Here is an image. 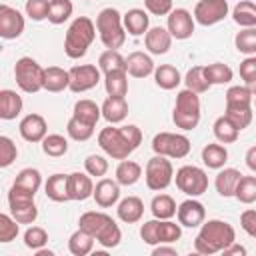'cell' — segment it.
Here are the masks:
<instances>
[{"label": "cell", "instance_id": "obj_28", "mask_svg": "<svg viewBox=\"0 0 256 256\" xmlns=\"http://www.w3.org/2000/svg\"><path fill=\"white\" fill-rule=\"evenodd\" d=\"M242 172L236 170V168H220V172L216 174V180H214V186H216V192L222 196V198H230L234 196V188L240 180Z\"/></svg>", "mask_w": 256, "mask_h": 256}, {"label": "cell", "instance_id": "obj_40", "mask_svg": "<svg viewBox=\"0 0 256 256\" xmlns=\"http://www.w3.org/2000/svg\"><path fill=\"white\" fill-rule=\"evenodd\" d=\"M104 88L108 96H126L128 94V74L126 70H116L104 74Z\"/></svg>", "mask_w": 256, "mask_h": 256}, {"label": "cell", "instance_id": "obj_48", "mask_svg": "<svg viewBox=\"0 0 256 256\" xmlns=\"http://www.w3.org/2000/svg\"><path fill=\"white\" fill-rule=\"evenodd\" d=\"M94 128H96V126L84 124V122L76 120L74 116H72V118L68 120V124H66L68 136H70L72 140H76V142H86V140H90V138L94 136Z\"/></svg>", "mask_w": 256, "mask_h": 256}, {"label": "cell", "instance_id": "obj_2", "mask_svg": "<svg viewBox=\"0 0 256 256\" xmlns=\"http://www.w3.org/2000/svg\"><path fill=\"white\" fill-rule=\"evenodd\" d=\"M78 228L88 232L102 248H116L122 240V230L112 216L98 210H88L80 216Z\"/></svg>", "mask_w": 256, "mask_h": 256}, {"label": "cell", "instance_id": "obj_21", "mask_svg": "<svg viewBox=\"0 0 256 256\" xmlns=\"http://www.w3.org/2000/svg\"><path fill=\"white\" fill-rule=\"evenodd\" d=\"M92 190H94L92 176H88L86 172L68 174V196H70V200L84 202V200H88L92 196Z\"/></svg>", "mask_w": 256, "mask_h": 256}, {"label": "cell", "instance_id": "obj_61", "mask_svg": "<svg viewBox=\"0 0 256 256\" xmlns=\"http://www.w3.org/2000/svg\"><path fill=\"white\" fill-rule=\"evenodd\" d=\"M246 166L252 172H256V146H250L248 148V152H246Z\"/></svg>", "mask_w": 256, "mask_h": 256}, {"label": "cell", "instance_id": "obj_29", "mask_svg": "<svg viewBox=\"0 0 256 256\" xmlns=\"http://www.w3.org/2000/svg\"><path fill=\"white\" fill-rule=\"evenodd\" d=\"M72 116H74L76 120L84 122V124H90V126H96L98 120L102 118L100 106H98L94 100H90V98L78 100V102L74 104V108H72Z\"/></svg>", "mask_w": 256, "mask_h": 256}, {"label": "cell", "instance_id": "obj_37", "mask_svg": "<svg viewBox=\"0 0 256 256\" xmlns=\"http://www.w3.org/2000/svg\"><path fill=\"white\" fill-rule=\"evenodd\" d=\"M150 212L158 220H168L176 216V200L170 194H156L150 202Z\"/></svg>", "mask_w": 256, "mask_h": 256}, {"label": "cell", "instance_id": "obj_26", "mask_svg": "<svg viewBox=\"0 0 256 256\" xmlns=\"http://www.w3.org/2000/svg\"><path fill=\"white\" fill-rule=\"evenodd\" d=\"M154 82L158 88L162 90H174L180 86L182 82V74L176 66L172 64H160V66H154Z\"/></svg>", "mask_w": 256, "mask_h": 256}, {"label": "cell", "instance_id": "obj_50", "mask_svg": "<svg viewBox=\"0 0 256 256\" xmlns=\"http://www.w3.org/2000/svg\"><path fill=\"white\" fill-rule=\"evenodd\" d=\"M20 234V224L10 216L0 212V244H10Z\"/></svg>", "mask_w": 256, "mask_h": 256}, {"label": "cell", "instance_id": "obj_56", "mask_svg": "<svg viewBox=\"0 0 256 256\" xmlns=\"http://www.w3.org/2000/svg\"><path fill=\"white\" fill-rule=\"evenodd\" d=\"M144 6H146V12L152 14V16H166L174 2L172 0H144Z\"/></svg>", "mask_w": 256, "mask_h": 256}, {"label": "cell", "instance_id": "obj_51", "mask_svg": "<svg viewBox=\"0 0 256 256\" xmlns=\"http://www.w3.org/2000/svg\"><path fill=\"white\" fill-rule=\"evenodd\" d=\"M84 172L92 178H102L108 172V160L100 154H90L84 160Z\"/></svg>", "mask_w": 256, "mask_h": 256}, {"label": "cell", "instance_id": "obj_1", "mask_svg": "<svg viewBox=\"0 0 256 256\" xmlns=\"http://www.w3.org/2000/svg\"><path fill=\"white\" fill-rule=\"evenodd\" d=\"M236 240V230L232 224L212 218V220H204L200 224V230L194 238V250L198 254L204 256H212L222 252L228 244H232Z\"/></svg>", "mask_w": 256, "mask_h": 256}, {"label": "cell", "instance_id": "obj_14", "mask_svg": "<svg viewBox=\"0 0 256 256\" xmlns=\"http://www.w3.org/2000/svg\"><path fill=\"white\" fill-rule=\"evenodd\" d=\"M194 26L196 22L192 18V12H188L186 8H172L166 14V30L176 40H188L194 34Z\"/></svg>", "mask_w": 256, "mask_h": 256}, {"label": "cell", "instance_id": "obj_45", "mask_svg": "<svg viewBox=\"0 0 256 256\" xmlns=\"http://www.w3.org/2000/svg\"><path fill=\"white\" fill-rule=\"evenodd\" d=\"M234 198L242 204H254L256 202V176L242 174L234 188Z\"/></svg>", "mask_w": 256, "mask_h": 256}, {"label": "cell", "instance_id": "obj_23", "mask_svg": "<svg viewBox=\"0 0 256 256\" xmlns=\"http://www.w3.org/2000/svg\"><path fill=\"white\" fill-rule=\"evenodd\" d=\"M116 214L124 224H136L144 216V202L138 196H126L116 202Z\"/></svg>", "mask_w": 256, "mask_h": 256}, {"label": "cell", "instance_id": "obj_4", "mask_svg": "<svg viewBox=\"0 0 256 256\" xmlns=\"http://www.w3.org/2000/svg\"><path fill=\"white\" fill-rule=\"evenodd\" d=\"M96 32L100 36V42L104 44L106 50H118L124 46L126 42V30L122 26V14L108 6V8H102L96 16Z\"/></svg>", "mask_w": 256, "mask_h": 256}, {"label": "cell", "instance_id": "obj_57", "mask_svg": "<svg viewBox=\"0 0 256 256\" xmlns=\"http://www.w3.org/2000/svg\"><path fill=\"white\" fill-rule=\"evenodd\" d=\"M240 228L250 236L256 238V210L254 208H246L240 214Z\"/></svg>", "mask_w": 256, "mask_h": 256}, {"label": "cell", "instance_id": "obj_13", "mask_svg": "<svg viewBox=\"0 0 256 256\" xmlns=\"http://www.w3.org/2000/svg\"><path fill=\"white\" fill-rule=\"evenodd\" d=\"M230 12L228 0H198L192 12L194 22L200 26H214L222 22Z\"/></svg>", "mask_w": 256, "mask_h": 256}, {"label": "cell", "instance_id": "obj_41", "mask_svg": "<svg viewBox=\"0 0 256 256\" xmlns=\"http://www.w3.org/2000/svg\"><path fill=\"white\" fill-rule=\"evenodd\" d=\"M72 12H74L72 0H50L46 20H48L50 24L58 26V24H64V22L72 16Z\"/></svg>", "mask_w": 256, "mask_h": 256}, {"label": "cell", "instance_id": "obj_10", "mask_svg": "<svg viewBox=\"0 0 256 256\" xmlns=\"http://www.w3.org/2000/svg\"><path fill=\"white\" fill-rule=\"evenodd\" d=\"M172 180L176 182V188L190 198H198L208 190V174L194 164L180 166Z\"/></svg>", "mask_w": 256, "mask_h": 256}, {"label": "cell", "instance_id": "obj_5", "mask_svg": "<svg viewBox=\"0 0 256 256\" xmlns=\"http://www.w3.org/2000/svg\"><path fill=\"white\" fill-rule=\"evenodd\" d=\"M202 112H200V96L188 88L180 90L176 94L174 110H172V122L180 130H194L200 124Z\"/></svg>", "mask_w": 256, "mask_h": 256}, {"label": "cell", "instance_id": "obj_25", "mask_svg": "<svg viewBox=\"0 0 256 256\" xmlns=\"http://www.w3.org/2000/svg\"><path fill=\"white\" fill-rule=\"evenodd\" d=\"M24 108V100L16 90H0V120H16Z\"/></svg>", "mask_w": 256, "mask_h": 256}, {"label": "cell", "instance_id": "obj_22", "mask_svg": "<svg viewBox=\"0 0 256 256\" xmlns=\"http://www.w3.org/2000/svg\"><path fill=\"white\" fill-rule=\"evenodd\" d=\"M122 26L130 36H144L150 28V16L144 8H130L126 14H122Z\"/></svg>", "mask_w": 256, "mask_h": 256}, {"label": "cell", "instance_id": "obj_43", "mask_svg": "<svg viewBox=\"0 0 256 256\" xmlns=\"http://www.w3.org/2000/svg\"><path fill=\"white\" fill-rule=\"evenodd\" d=\"M98 70L102 74L116 72V70H126V60L120 54V50H104L98 56Z\"/></svg>", "mask_w": 256, "mask_h": 256}, {"label": "cell", "instance_id": "obj_30", "mask_svg": "<svg viewBox=\"0 0 256 256\" xmlns=\"http://www.w3.org/2000/svg\"><path fill=\"white\" fill-rule=\"evenodd\" d=\"M68 70L60 68V66H48L44 68V84H42V90H48V92H62L68 88Z\"/></svg>", "mask_w": 256, "mask_h": 256}, {"label": "cell", "instance_id": "obj_53", "mask_svg": "<svg viewBox=\"0 0 256 256\" xmlns=\"http://www.w3.org/2000/svg\"><path fill=\"white\" fill-rule=\"evenodd\" d=\"M224 116L242 132L252 122V108H226L224 110Z\"/></svg>", "mask_w": 256, "mask_h": 256}, {"label": "cell", "instance_id": "obj_11", "mask_svg": "<svg viewBox=\"0 0 256 256\" xmlns=\"http://www.w3.org/2000/svg\"><path fill=\"white\" fill-rule=\"evenodd\" d=\"M190 148H192V144H190L188 136L178 134V132H158L152 138L154 154H160L166 158H174V160L186 158L190 154Z\"/></svg>", "mask_w": 256, "mask_h": 256}, {"label": "cell", "instance_id": "obj_34", "mask_svg": "<svg viewBox=\"0 0 256 256\" xmlns=\"http://www.w3.org/2000/svg\"><path fill=\"white\" fill-rule=\"evenodd\" d=\"M202 68H204V76H206V80H208L210 86L228 84V82H232V78H234L232 68H230L228 64H224V62H212V64H206V66H202Z\"/></svg>", "mask_w": 256, "mask_h": 256}, {"label": "cell", "instance_id": "obj_42", "mask_svg": "<svg viewBox=\"0 0 256 256\" xmlns=\"http://www.w3.org/2000/svg\"><path fill=\"white\" fill-rule=\"evenodd\" d=\"M156 238H158V244H174L176 240L182 238V226L172 222V218L158 220L156 222Z\"/></svg>", "mask_w": 256, "mask_h": 256}, {"label": "cell", "instance_id": "obj_27", "mask_svg": "<svg viewBox=\"0 0 256 256\" xmlns=\"http://www.w3.org/2000/svg\"><path fill=\"white\" fill-rule=\"evenodd\" d=\"M44 192L52 202H68V174H52L44 184Z\"/></svg>", "mask_w": 256, "mask_h": 256}, {"label": "cell", "instance_id": "obj_33", "mask_svg": "<svg viewBox=\"0 0 256 256\" xmlns=\"http://www.w3.org/2000/svg\"><path fill=\"white\" fill-rule=\"evenodd\" d=\"M232 20L240 28H252V26H256V4L252 0H240L232 8Z\"/></svg>", "mask_w": 256, "mask_h": 256}, {"label": "cell", "instance_id": "obj_18", "mask_svg": "<svg viewBox=\"0 0 256 256\" xmlns=\"http://www.w3.org/2000/svg\"><path fill=\"white\" fill-rule=\"evenodd\" d=\"M92 198L94 202L100 206V208H112L116 206V202L120 200V184L112 178H100L96 184H94V190H92Z\"/></svg>", "mask_w": 256, "mask_h": 256}, {"label": "cell", "instance_id": "obj_60", "mask_svg": "<svg viewBox=\"0 0 256 256\" xmlns=\"http://www.w3.org/2000/svg\"><path fill=\"white\" fill-rule=\"evenodd\" d=\"M222 254H224V256H246V248L240 246V244H236V240H234L232 244H228V246L222 250Z\"/></svg>", "mask_w": 256, "mask_h": 256}, {"label": "cell", "instance_id": "obj_38", "mask_svg": "<svg viewBox=\"0 0 256 256\" xmlns=\"http://www.w3.org/2000/svg\"><path fill=\"white\" fill-rule=\"evenodd\" d=\"M212 132H214V136H216V140H218L220 144H232V142H236L238 136H240V130H238L224 114L214 120Z\"/></svg>", "mask_w": 256, "mask_h": 256}, {"label": "cell", "instance_id": "obj_47", "mask_svg": "<svg viewBox=\"0 0 256 256\" xmlns=\"http://www.w3.org/2000/svg\"><path fill=\"white\" fill-rule=\"evenodd\" d=\"M236 50L246 54V56H254L256 54V26L252 28H242L236 38H234Z\"/></svg>", "mask_w": 256, "mask_h": 256}, {"label": "cell", "instance_id": "obj_36", "mask_svg": "<svg viewBox=\"0 0 256 256\" xmlns=\"http://www.w3.org/2000/svg\"><path fill=\"white\" fill-rule=\"evenodd\" d=\"M254 90L248 86H230L226 90V108H252Z\"/></svg>", "mask_w": 256, "mask_h": 256}, {"label": "cell", "instance_id": "obj_9", "mask_svg": "<svg viewBox=\"0 0 256 256\" xmlns=\"http://www.w3.org/2000/svg\"><path fill=\"white\" fill-rule=\"evenodd\" d=\"M98 144L106 152V156H110L114 160H124V158H128L136 150L130 144V140L124 136L122 128L120 126H114V124H110V126H106V128L100 130Z\"/></svg>", "mask_w": 256, "mask_h": 256}, {"label": "cell", "instance_id": "obj_54", "mask_svg": "<svg viewBox=\"0 0 256 256\" xmlns=\"http://www.w3.org/2000/svg\"><path fill=\"white\" fill-rule=\"evenodd\" d=\"M48 4H50V0H26L24 12H26V16L30 20L42 22L48 16Z\"/></svg>", "mask_w": 256, "mask_h": 256}, {"label": "cell", "instance_id": "obj_19", "mask_svg": "<svg viewBox=\"0 0 256 256\" xmlns=\"http://www.w3.org/2000/svg\"><path fill=\"white\" fill-rule=\"evenodd\" d=\"M172 40L174 38L170 36V32L166 28H162V26H152L144 34V46L154 56L166 54L170 50V46H172Z\"/></svg>", "mask_w": 256, "mask_h": 256}, {"label": "cell", "instance_id": "obj_8", "mask_svg": "<svg viewBox=\"0 0 256 256\" xmlns=\"http://www.w3.org/2000/svg\"><path fill=\"white\" fill-rule=\"evenodd\" d=\"M36 194H30L22 188L10 186L8 190V206H10V216L18 224H34L38 218V208L34 202Z\"/></svg>", "mask_w": 256, "mask_h": 256}, {"label": "cell", "instance_id": "obj_32", "mask_svg": "<svg viewBox=\"0 0 256 256\" xmlns=\"http://www.w3.org/2000/svg\"><path fill=\"white\" fill-rule=\"evenodd\" d=\"M140 176H142V166L138 164V162H134V160H128V158H124V160H120V164L116 166V182L120 184V186H134L138 180H140Z\"/></svg>", "mask_w": 256, "mask_h": 256}, {"label": "cell", "instance_id": "obj_15", "mask_svg": "<svg viewBox=\"0 0 256 256\" xmlns=\"http://www.w3.org/2000/svg\"><path fill=\"white\" fill-rule=\"evenodd\" d=\"M24 28H26V20L22 12L8 4H0V38L16 40L22 36Z\"/></svg>", "mask_w": 256, "mask_h": 256}, {"label": "cell", "instance_id": "obj_62", "mask_svg": "<svg viewBox=\"0 0 256 256\" xmlns=\"http://www.w3.org/2000/svg\"><path fill=\"white\" fill-rule=\"evenodd\" d=\"M54 252L52 250H46V248H38L36 250V256H52Z\"/></svg>", "mask_w": 256, "mask_h": 256}, {"label": "cell", "instance_id": "obj_12", "mask_svg": "<svg viewBox=\"0 0 256 256\" xmlns=\"http://www.w3.org/2000/svg\"><path fill=\"white\" fill-rule=\"evenodd\" d=\"M68 88L74 94H82L98 86V82L102 80V72L96 64H78L68 70Z\"/></svg>", "mask_w": 256, "mask_h": 256}, {"label": "cell", "instance_id": "obj_59", "mask_svg": "<svg viewBox=\"0 0 256 256\" xmlns=\"http://www.w3.org/2000/svg\"><path fill=\"white\" fill-rule=\"evenodd\" d=\"M152 256H178V250L168 244H156L152 248Z\"/></svg>", "mask_w": 256, "mask_h": 256}, {"label": "cell", "instance_id": "obj_49", "mask_svg": "<svg viewBox=\"0 0 256 256\" xmlns=\"http://www.w3.org/2000/svg\"><path fill=\"white\" fill-rule=\"evenodd\" d=\"M18 158V146L10 136L0 134V168H8Z\"/></svg>", "mask_w": 256, "mask_h": 256}, {"label": "cell", "instance_id": "obj_17", "mask_svg": "<svg viewBox=\"0 0 256 256\" xmlns=\"http://www.w3.org/2000/svg\"><path fill=\"white\" fill-rule=\"evenodd\" d=\"M18 130H20V136L26 140V142H42V138L48 134V124H46V118L42 114H26L20 124H18Z\"/></svg>", "mask_w": 256, "mask_h": 256}, {"label": "cell", "instance_id": "obj_55", "mask_svg": "<svg viewBox=\"0 0 256 256\" xmlns=\"http://www.w3.org/2000/svg\"><path fill=\"white\" fill-rule=\"evenodd\" d=\"M240 78L244 80V86L254 90V86H256V56H246L240 62Z\"/></svg>", "mask_w": 256, "mask_h": 256}, {"label": "cell", "instance_id": "obj_16", "mask_svg": "<svg viewBox=\"0 0 256 256\" xmlns=\"http://www.w3.org/2000/svg\"><path fill=\"white\" fill-rule=\"evenodd\" d=\"M176 216H178V224L184 228H198L204 220H206V208L200 200L196 198H188L184 202H180L176 206Z\"/></svg>", "mask_w": 256, "mask_h": 256}, {"label": "cell", "instance_id": "obj_39", "mask_svg": "<svg viewBox=\"0 0 256 256\" xmlns=\"http://www.w3.org/2000/svg\"><path fill=\"white\" fill-rule=\"evenodd\" d=\"M94 242H96V240H94L88 232H84L82 228H78V230H74V232L70 234V238H68V250H70V254H74V256H86V254L92 252Z\"/></svg>", "mask_w": 256, "mask_h": 256}, {"label": "cell", "instance_id": "obj_31", "mask_svg": "<svg viewBox=\"0 0 256 256\" xmlns=\"http://www.w3.org/2000/svg\"><path fill=\"white\" fill-rule=\"evenodd\" d=\"M202 162L212 170H220L228 162V150L220 142H210L202 148Z\"/></svg>", "mask_w": 256, "mask_h": 256}, {"label": "cell", "instance_id": "obj_35", "mask_svg": "<svg viewBox=\"0 0 256 256\" xmlns=\"http://www.w3.org/2000/svg\"><path fill=\"white\" fill-rule=\"evenodd\" d=\"M12 186L22 188V190H26L30 194H36L40 190V186H42V174H40L38 168H22L16 174Z\"/></svg>", "mask_w": 256, "mask_h": 256}, {"label": "cell", "instance_id": "obj_44", "mask_svg": "<svg viewBox=\"0 0 256 256\" xmlns=\"http://www.w3.org/2000/svg\"><path fill=\"white\" fill-rule=\"evenodd\" d=\"M40 144L42 152L50 158H60L68 152V138H64L62 134H46Z\"/></svg>", "mask_w": 256, "mask_h": 256}, {"label": "cell", "instance_id": "obj_58", "mask_svg": "<svg viewBox=\"0 0 256 256\" xmlns=\"http://www.w3.org/2000/svg\"><path fill=\"white\" fill-rule=\"evenodd\" d=\"M156 222H158V218H152V220H148V222H144L140 226V238L148 246H156L158 244V238H156Z\"/></svg>", "mask_w": 256, "mask_h": 256}, {"label": "cell", "instance_id": "obj_7", "mask_svg": "<svg viewBox=\"0 0 256 256\" xmlns=\"http://www.w3.org/2000/svg\"><path fill=\"white\" fill-rule=\"evenodd\" d=\"M172 178H174V166H172L170 158L160 156V154H154V156L146 162L144 180H146L148 190H152V192H162V190H166V188L172 184Z\"/></svg>", "mask_w": 256, "mask_h": 256}, {"label": "cell", "instance_id": "obj_24", "mask_svg": "<svg viewBox=\"0 0 256 256\" xmlns=\"http://www.w3.org/2000/svg\"><path fill=\"white\" fill-rule=\"evenodd\" d=\"M100 114L108 124H120L128 116L126 96H108L100 106Z\"/></svg>", "mask_w": 256, "mask_h": 256}, {"label": "cell", "instance_id": "obj_3", "mask_svg": "<svg viewBox=\"0 0 256 256\" xmlns=\"http://www.w3.org/2000/svg\"><path fill=\"white\" fill-rule=\"evenodd\" d=\"M94 38H96L94 20L88 18V16L74 18L72 24L66 30V36H64V52H66V56L72 58V60L82 58L88 52V48L94 42Z\"/></svg>", "mask_w": 256, "mask_h": 256}, {"label": "cell", "instance_id": "obj_20", "mask_svg": "<svg viewBox=\"0 0 256 256\" xmlns=\"http://www.w3.org/2000/svg\"><path fill=\"white\" fill-rule=\"evenodd\" d=\"M124 60H126V74L132 78H148L156 66L152 56L146 52H140V50L130 52Z\"/></svg>", "mask_w": 256, "mask_h": 256}, {"label": "cell", "instance_id": "obj_6", "mask_svg": "<svg viewBox=\"0 0 256 256\" xmlns=\"http://www.w3.org/2000/svg\"><path fill=\"white\" fill-rule=\"evenodd\" d=\"M14 80L16 86L26 94H36L44 84V68L30 56H22L14 64Z\"/></svg>", "mask_w": 256, "mask_h": 256}, {"label": "cell", "instance_id": "obj_52", "mask_svg": "<svg viewBox=\"0 0 256 256\" xmlns=\"http://www.w3.org/2000/svg\"><path fill=\"white\" fill-rule=\"evenodd\" d=\"M24 244H26V248L36 252L38 248H44L48 244V232L44 228H40V226H32L30 224V228L24 232Z\"/></svg>", "mask_w": 256, "mask_h": 256}, {"label": "cell", "instance_id": "obj_46", "mask_svg": "<svg viewBox=\"0 0 256 256\" xmlns=\"http://www.w3.org/2000/svg\"><path fill=\"white\" fill-rule=\"evenodd\" d=\"M182 82L186 84L188 90H192V92H196V94H204V92L210 90V84H208V80H206V76H204V68H202V66H192V68L186 72V76L182 78Z\"/></svg>", "mask_w": 256, "mask_h": 256}]
</instances>
